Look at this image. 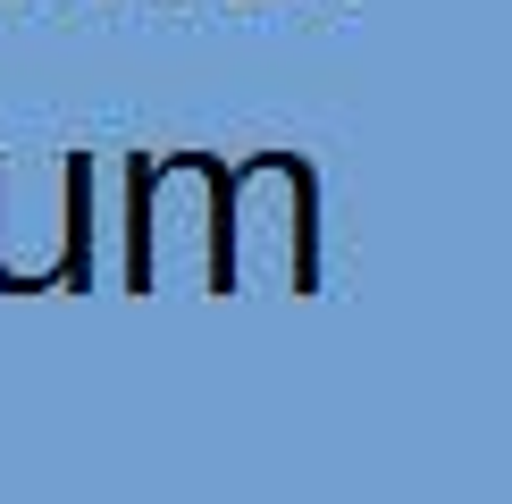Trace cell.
<instances>
[]
</instances>
